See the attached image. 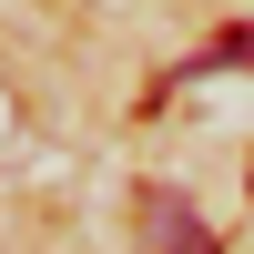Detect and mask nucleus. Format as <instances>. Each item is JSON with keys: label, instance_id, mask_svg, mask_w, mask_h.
<instances>
[{"label": "nucleus", "instance_id": "nucleus-1", "mask_svg": "<svg viewBox=\"0 0 254 254\" xmlns=\"http://www.w3.org/2000/svg\"><path fill=\"white\" fill-rule=\"evenodd\" d=\"M142 244H153V254H214V234H203V214H193L183 193H163V183L142 193Z\"/></svg>", "mask_w": 254, "mask_h": 254}, {"label": "nucleus", "instance_id": "nucleus-2", "mask_svg": "<svg viewBox=\"0 0 254 254\" xmlns=\"http://www.w3.org/2000/svg\"><path fill=\"white\" fill-rule=\"evenodd\" d=\"M224 61H254V31H224L203 61H183V71H224Z\"/></svg>", "mask_w": 254, "mask_h": 254}]
</instances>
